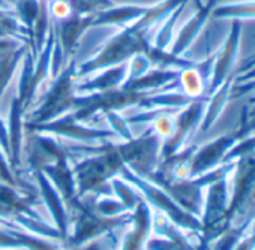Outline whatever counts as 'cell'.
<instances>
[{"label":"cell","instance_id":"obj_11","mask_svg":"<svg viewBox=\"0 0 255 250\" xmlns=\"http://www.w3.org/2000/svg\"><path fill=\"white\" fill-rule=\"evenodd\" d=\"M17 9L21 14L26 24L29 27H32L33 26L32 23L36 20L38 12H39V2L38 0H20V2L17 3Z\"/></svg>","mask_w":255,"mask_h":250},{"label":"cell","instance_id":"obj_5","mask_svg":"<svg viewBox=\"0 0 255 250\" xmlns=\"http://www.w3.org/2000/svg\"><path fill=\"white\" fill-rule=\"evenodd\" d=\"M234 80H236V75L233 74L231 77H228L222 85L212 94L209 96V100L206 105V111H204V115H203V120H201V131L203 132H207L213 124L215 121L218 120V117L221 115L224 106L227 105L228 99L231 97V88L234 85Z\"/></svg>","mask_w":255,"mask_h":250},{"label":"cell","instance_id":"obj_3","mask_svg":"<svg viewBox=\"0 0 255 250\" xmlns=\"http://www.w3.org/2000/svg\"><path fill=\"white\" fill-rule=\"evenodd\" d=\"M237 141L239 140H237L236 134H233V135L219 137L213 143H209L201 150H198V153L194 156L192 164H191V171L195 174V172H200V171L207 169L209 167L215 165L221 159V156H224L227 153V150H230Z\"/></svg>","mask_w":255,"mask_h":250},{"label":"cell","instance_id":"obj_4","mask_svg":"<svg viewBox=\"0 0 255 250\" xmlns=\"http://www.w3.org/2000/svg\"><path fill=\"white\" fill-rule=\"evenodd\" d=\"M95 15H80V14H71L68 18L62 20L60 24V38H62V47H63V54L68 56L72 48L77 45L80 36L83 35L84 30L92 27V23L95 20Z\"/></svg>","mask_w":255,"mask_h":250},{"label":"cell","instance_id":"obj_6","mask_svg":"<svg viewBox=\"0 0 255 250\" xmlns=\"http://www.w3.org/2000/svg\"><path fill=\"white\" fill-rule=\"evenodd\" d=\"M147 8L143 6H123V8H110L101 11L95 15L92 26H104V24H128L146 12Z\"/></svg>","mask_w":255,"mask_h":250},{"label":"cell","instance_id":"obj_10","mask_svg":"<svg viewBox=\"0 0 255 250\" xmlns=\"http://www.w3.org/2000/svg\"><path fill=\"white\" fill-rule=\"evenodd\" d=\"M185 5H186V3H182L180 6H177V8H176V9L168 15V20L165 21V24H164V27L161 29V32L158 33L156 44H155V47H156V48L165 50V47L168 45V42H170V39H171V36H173L174 24H176L177 18L180 17V12L183 11Z\"/></svg>","mask_w":255,"mask_h":250},{"label":"cell","instance_id":"obj_1","mask_svg":"<svg viewBox=\"0 0 255 250\" xmlns=\"http://www.w3.org/2000/svg\"><path fill=\"white\" fill-rule=\"evenodd\" d=\"M240 36H242V23L240 20H233L228 39L225 41L222 48L218 53H215L212 77H210L212 81L210 85L207 87V96H212L222 85V83L234 74L233 69L237 62Z\"/></svg>","mask_w":255,"mask_h":250},{"label":"cell","instance_id":"obj_12","mask_svg":"<svg viewBox=\"0 0 255 250\" xmlns=\"http://www.w3.org/2000/svg\"><path fill=\"white\" fill-rule=\"evenodd\" d=\"M192 2L195 3L197 9H201V8H203V2H201V0H192Z\"/></svg>","mask_w":255,"mask_h":250},{"label":"cell","instance_id":"obj_2","mask_svg":"<svg viewBox=\"0 0 255 250\" xmlns=\"http://www.w3.org/2000/svg\"><path fill=\"white\" fill-rule=\"evenodd\" d=\"M215 6H216V0H209V2L206 5H203V8L198 9L197 14L182 27V30L179 32V36H177V39H176L171 51H170L171 54L180 56L192 44V41L197 38L200 30L203 29V26L206 24V21L212 15V11Z\"/></svg>","mask_w":255,"mask_h":250},{"label":"cell","instance_id":"obj_9","mask_svg":"<svg viewBox=\"0 0 255 250\" xmlns=\"http://www.w3.org/2000/svg\"><path fill=\"white\" fill-rule=\"evenodd\" d=\"M69 5L72 12L80 15H93L113 8L111 0H69Z\"/></svg>","mask_w":255,"mask_h":250},{"label":"cell","instance_id":"obj_8","mask_svg":"<svg viewBox=\"0 0 255 250\" xmlns=\"http://www.w3.org/2000/svg\"><path fill=\"white\" fill-rule=\"evenodd\" d=\"M180 78H182V84L185 87L186 94L191 96L192 99L200 97V94L204 91V87L207 85L206 81L203 80V77L200 75V72L195 69V66L189 68V69H183Z\"/></svg>","mask_w":255,"mask_h":250},{"label":"cell","instance_id":"obj_7","mask_svg":"<svg viewBox=\"0 0 255 250\" xmlns=\"http://www.w3.org/2000/svg\"><path fill=\"white\" fill-rule=\"evenodd\" d=\"M213 18H231V20H251L255 18V2H237L227 5H216L212 11Z\"/></svg>","mask_w":255,"mask_h":250}]
</instances>
